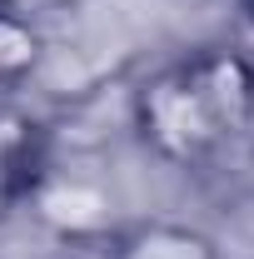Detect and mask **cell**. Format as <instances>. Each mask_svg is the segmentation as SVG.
<instances>
[{"label": "cell", "instance_id": "cell-5", "mask_svg": "<svg viewBox=\"0 0 254 259\" xmlns=\"http://www.w3.org/2000/svg\"><path fill=\"white\" fill-rule=\"evenodd\" d=\"M10 5H15V10H25V15L35 20V10H60V5H70V0H10Z\"/></svg>", "mask_w": 254, "mask_h": 259}, {"label": "cell", "instance_id": "cell-1", "mask_svg": "<svg viewBox=\"0 0 254 259\" xmlns=\"http://www.w3.org/2000/svg\"><path fill=\"white\" fill-rule=\"evenodd\" d=\"M130 120L155 160L204 169L254 135V60L229 45L194 50L135 90Z\"/></svg>", "mask_w": 254, "mask_h": 259}, {"label": "cell", "instance_id": "cell-3", "mask_svg": "<svg viewBox=\"0 0 254 259\" xmlns=\"http://www.w3.org/2000/svg\"><path fill=\"white\" fill-rule=\"evenodd\" d=\"M105 259H220V244L190 225H140L120 234Z\"/></svg>", "mask_w": 254, "mask_h": 259}, {"label": "cell", "instance_id": "cell-4", "mask_svg": "<svg viewBox=\"0 0 254 259\" xmlns=\"http://www.w3.org/2000/svg\"><path fill=\"white\" fill-rule=\"evenodd\" d=\"M45 60V35L25 10H15L10 0H0V90L30 80Z\"/></svg>", "mask_w": 254, "mask_h": 259}, {"label": "cell", "instance_id": "cell-2", "mask_svg": "<svg viewBox=\"0 0 254 259\" xmlns=\"http://www.w3.org/2000/svg\"><path fill=\"white\" fill-rule=\"evenodd\" d=\"M50 169V130L30 110L0 105V214L30 204Z\"/></svg>", "mask_w": 254, "mask_h": 259}]
</instances>
